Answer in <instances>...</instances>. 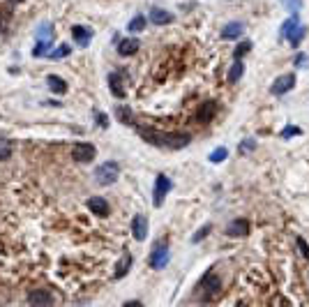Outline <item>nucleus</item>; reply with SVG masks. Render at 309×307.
<instances>
[{
	"mask_svg": "<svg viewBox=\"0 0 309 307\" xmlns=\"http://www.w3.org/2000/svg\"><path fill=\"white\" fill-rule=\"evenodd\" d=\"M254 146H256V143H254L252 139H247L245 143H240V155H245L247 150H254Z\"/></svg>",
	"mask_w": 309,
	"mask_h": 307,
	"instance_id": "nucleus-36",
	"label": "nucleus"
},
{
	"mask_svg": "<svg viewBox=\"0 0 309 307\" xmlns=\"http://www.w3.org/2000/svg\"><path fill=\"white\" fill-rule=\"evenodd\" d=\"M28 303H30V305H35V307L51 305L53 296L49 293V291H44V289H35V291H30V293H28Z\"/></svg>",
	"mask_w": 309,
	"mask_h": 307,
	"instance_id": "nucleus-13",
	"label": "nucleus"
},
{
	"mask_svg": "<svg viewBox=\"0 0 309 307\" xmlns=\"http://www.w3.org/2000/svg\"><path fill=\"white\" fill-rule=\"evenodd\" d=\"M284 5H286V7L291 9L293 14H298V12H300L302 9V0H282Z\"/></svg>",
	"mask_w": 309,
	"mask_h": 307,
	"instance_id": "nucleus-31",
	"label": "nucleus"
},
{
	"mask_svg": "<svg viewBox=\"0 0 309 307\" xmlns=\"http://www.w3.org/2000/svg\"><path fill=\"white\" fill-rule=\"evenodd\" d=\"M70 53H72V49H70V46H67V44H60V46H58L55 51H51V53H49V56H51L53 60H60V58H67Z\"/></svg>",
	"mask_w": 309,
	"mask_h": 307,
	"instance_id": "nucleus-26",
	"label": "nucleus"
},
{
	"mask_svg": "<svg viewBox=\"0 0 309 307\" xmlns=\"http://www.w3.org/2000/svg\"><path fill=\"white\" fill-rule=\"evenodd\" d=\"M305 62H307V56H305V53H298V56H295V65H305Z\"/></svg>",
	"mask_w": 309,
	"mask_h": 307,
	"instance_id": "nucleus-37",
	"label": "nucleus"
},
{
	"mask_svg": "<svg viewBox=\"0 0 309 307\" xmlns=\"http://www.w3.org/2000/svg\"><path fill=\"white\" fill-rule=\"evenodd\" d=\"M136 51H139V39H134V37H129V39H120V44H118V53L125 56V58L134 56Z\"/></svg>",
	"mask_w": 309,
	"mask_h": 307,
	"instance_id": "nucleus-15",
	"label": "nucleus"
},
{
	"mask_svg": "<svg viewBox=\"0 0 309 307\" xmlns=\"http://www.w3.org/2000/svg\"><path fill=\"white\" fill-rule=\"evenodd\" d=\"M247 233H249V222L245 217L233 219L229 227H226V236H231V238H240V236H247Z\"/></svg>",
	"mask_w": 309,
	"mask_h": 307,
	"instance_id": "nucleus-10",
	"label": "nucleus"
},
{
	"mask_svg": "<svg viewBox=\"0 0 309 307\" xmlns=\"http://www.w3.org/2000/svg\"><path fill=\"white\" fill-rule=\"evenodd\" d=\"M168 261V243L166 240H159L152 245V254H150V266L155 270H162Z\"/></svg>",
	"mask_w": 309,
	"mask_h": 307,
	"instance_id": "nucleus-4",
	"label": "nucleus"
},
{
	"mask_svg": "<svg viewBox=\"0 0 309 307\" xmlns=\"http://www.w3.org/2000/svg\"><path fill=\"white\" fill-rule=\"evenodd\" d=\"M249 49H252V42H240L238 46H236V51H233V58H236V60H242V56H245V53H249Z\"/></svg>",
	"mask_w": 309,
	"mask_h": 307,
	"instance_id": "nucleus-27",
	"label": "nucleus"
},
{
	"mask_svg": "<svg viewBox=\"0 0 309 307\" xmlns=\"http://www.w3.org/2000/svg\"><path fill=\"white\" fill-rule=\"evenodd\" d=\"M132 236L136 240H145V236H148V219L141 212L134 215V219H132Z\"/></svg>",
	"mask_w": 309,
	"mask_h": 307,
	"instance_id": "nucleus-9",
	"label": "nucleus"
},
{
	"mask_svg": "<svg viewBox=\"0 0 309 307\" xmlns=\"http://www.w3.org/2000/svg\"><path fill=\"white\" fill-rule=\"evenodd\" d=\"M305 35H307V28L298 23V26H295V30H293L291 35H289V42H291L293 46H298V44H300V39H302Z\"/></svg>",
	"mask_w": 309,
	"mask_h": 307,
	"instance_id": "nucleus-24",
	"label": "nucleus"
},
{
	"mask_svg": "<svg viewBox=\"0 0 309 307\" xmlns=\"http://www.w3.org/2000/svg\"><path fill=\"white\" fill-rule=\"evenodd\" d=\"M199 289H203V296H201V300L203 303H208V300H212L217 293H219L221 289V282L217 275H205V280L199 284Z\"/></svg>",
	"mask_w": 309,
	"mask_h": 307,
	"instance_id": "nucleus-5",
	"label": "nucleus"
},
{
	"mask_svg": "<svg viewBox=\"0 0 309 307\" xmlns=\"http://www.w3.org/2000/svg\"><path fill=\"white\" fill-rule=\"evenodd\" d=\"M9 2H12V5H18V2H23V0H9Z\"/></svg>",
	"mask_w": 309,
	"mask_h": 307,
	"instance_id": "nucleus-38",
	"label": "nucleus"
},
{
	"mask_svg": "<svg viewBox=\"0 0 309 307\" xmlns=\"http://www.w3.org/2000/svg\"><path fill=\"white\" fill-rule=\"evenodd\" d=\"M95 120H97V125L102 127V130L109 127V115H106V114H97V115H95Z\"/></svg>",
	"mask_w": 309,
	"mask_h": 307,
	"instance_id": "nucleus-33",
	"label": "nucleus"
},
{
	"mask_svg": "<svg viewBox=\"0 0 309 307\" xmlns=\"http://www.w3.org/2000/svg\"><path fill=\"white\" fill-rule=\"evenodd\" d=\"M115 115H118V120L125 125H134V114H132V109L127 104H118L115 106Z\"/></svg>",
	"mask_w": 309,
	"mask_h": 307,
	"instance_id": "nucleus-18",
	"label": "nucleus"
},
{
	"mask_svg": "<svg viewBox=\"0 0 309 307\" xmlns=\"http://www.w3.org/2000/svg\"><path fill=\"white\" fill-rule=\"evenodd\" d=\"M242 35V23L240 21H233V23H229V26H224V30H221V37L224 39H236V37Z\"/></svg>",
	"mask_w": 309,
	"mask_h": 307,
	"instance_id": "nucleus-19",
	"label": "nucleus"
},
{
	"mask_svg": "<svg viewBox=\"0 0 309 307\" xmlns=\"http://www.w3.org/2000/svg\"><path fill=\"white\" fill-rule=\"evenodd\" d=\"M210 231H212V224H203V227H201V229H199V231L194 233V236H192V243H201V240H203V238L208 236Z\"/></svg>",
	"mask_w": 309,
	"mask_h": 307,
	"instance_id": "nucleus-29",
	"label": "nucleus"
},
{
	"mask_svg": "<svg viewBox=\"0 0 309 307\" xmlns=\"http://www.w3.org/2000/svg\"><path fill=\"white\" fill-rule=\"evenodd\" d=\"M150 21L155 23V26H166V23L173 21V14L166 12V9H152V12H150Z\"/></svg>",
	"mask_w": 309,
	"mask_h": 307,
	"instance_id": "nucleus-17",
	"label": "nucleus"
},
{
	"mask_svg": "<svg viewBox=\"0 0 309 307\" xmlns=\"http://www.w3.org/2000/svg\"><path fill=\"white\" fill-rule=\"evenodd\" d=\"M295 26H298V14H293L291 19H286L282 23V37H289L295 30Z\"/></svg>",
	"mask_w": 309,
	"mask_h": 307,
	"instance_id": "nucleus-23",
	"label": "nucleus"
},
{
	"mask_svg": "<svg viewBox=\"0 0 309 307\" xmlns=\"http://www.w3.org/2000/svg\"><path fill=\"white\" fill-rule=\"evenodd\" d=\"M293 86H295V74H284V77H277V79L273 81L270 93H273V95H284V93L293 90Z\"/></svg>",
	"mask_w": 309,
	"mask_h": 307,
	"instance_id": "nucleus-8",
	"label": "nucleus"
},
{
	"mask_svg": "<svg viewBox=\"0 0 309 307\" xmlns=\"http://www.w3.org/2000/svg\"><path fill=\"white\" fill-rule=\"evenodd\" d=\"M88 208L95 212V215H99V217H106V215L111 212L109 203H106L102 196H90V199H88Z\"/></svg>",
	"mask_w": 309,
	"mask_h": 307,
	"instance_id": "nucleus-14",
	"label": "nucleus"
},
{
	"mask_svg": "<svg viewBox=\"0 0 309 307\" xmlns=\"http://www.w3.org/2000/svg\"><path fill=\"white\" fill-rule=\"evenodd\" d=\"M226 157H229V150H226V148H217L215 153H210V162H215V164L224 162Z\"/></svg>",
	"mask_w": 309,
	"mask_h": 307,
	"instance_id": "nucleus-30",
	"label": "nucleus"
},
{
	"mask_svg": "<svg viewBox=\"0 0 309 307\" xmlns=\"http://www.w3.org/2000/svg\"><path fill=\"white\" fill-rule=\"evenodd\" d=\"M51 46H53V26L46 23V26H42L39 33H37V46L33 49V56H35V58H42V56L49 53Z\"/></svg>",
	"mask_w": 309,
	"mask_h": 307,
	"instance_id": "nucleus-3",
	"label": "nucleus"
},
{
	"mask_svg": "<svg viewBox=\"0 0 309 307\" xmlns=\"http://www.w3.org/2000/svg\"><path fill=\"white\" fill-rule=\"evenodd\" d=\"M9 17H12V14H9V9L0 7V33H2V28H5V21H9Z\"/></svg>",
	"mask_w": 309,
	"mask_h": 307,
	"instance_id": "nucleus-35",
	"label": "nucleus"
},
{
	"mask_svg": "<svg viewBox=\"0 0 309 307\" xmlns=\"http://www.w3.org/2000/svg\"><path fill=\"white\" fill-rule=\"evenodd\" d=\"M145 28V17H141V14H136V17L129 21V26H127V30L129 33H139V30H143Z\"/></svg>",
	"mask_w": 309,
	"mask_h": 307,
	"instance_id": "nucleus-25",
	"label": "nucleus"
},
{
	"mask_svg": "<svg viewBox=\"0 0 309 307\" xmlns=\"http://www.w3.org/2000/svg\"><path fill=\"white\" fill-rule=\"evenodd\" d=\"M217 114V102H203V104H199V111H196V120L199 123H210L212 118Z\"/></svg>",
	"mask_w": 309,
	"mask_h": 307,
	"instance_id": "nucleus-11",
	"label": "nucleus"
},
{
	"mask_svg": "<svg viewBox=\"0 0 309 307\" xmlns=\"http://www.w3.org/2000/svg\"><path fill=\"white\" fill-rule=\"evenodd\" d=\"M298 247H300V252L302 256L309 261V245H307V240H302V238H298Z\"/></svg>",
	"mask_w": 309,
	"mask_h": 307,
	"instance_id": "nucleus-34",
	"label": "nucleus"
},
{
	"mask_svg": "<svg viewBox=\"0 0 309 307\" xmlns=\"http://www.w3.org/2000/svg\"><path fill=\"white\" fill-rule=\"evenodd\" d=\"M136 132L148 143L162 146V148L180 150V148H187L192 143V134H187V132H159V130H148V127H136Z\"/></svg>",
	"mask_w": 309,
	"mask_h": 307,
	"instance_id": "nucleus-1",
	"label": "nucleus"
},
{
	"mask_svg": "<svg viewBox=\"0 0 309 307\" xmlns=\"http://www.w3.org/2000/svg\"><path fill=\"white\" fill-rule=\"evenodd\" d=\"M109 86H111V93H113L115 97H120L123 99L125 97V88H123V79L118 77V74H109Z\"/></svg>",
	"mask_w": 309,
	"mask_h": 307,
	"instance_id": "nucleus-21",
	"label": "nucleus"
},
{
	"mask_svg": "<svg viewBox=\"0 0 309 307\" xmlns=\"http://www.w3.org/2000/svg\"><path fill=\"white\" fill-rule=\"evenodd\" d=\"M118 175H120V167L113 159H109V162H104V164H99L95 169V180L99 185H113L118 180Z\"/></svg>",
	"mask_w": 309,
	"mask_h": 307,
	"instance_id": "nucleus-2",
	"label": "nucleus"
},
{
	"mask_svg": "<svg viewBox=\"0 0 309 307\" xmlns=\"http://www.w3.org/2000/svg\"><path fill=\"white\" fill-rule=\"evenodd\" d=\"M129 268H132V254H129V252H125L123 259H120V261H118V266H115L113 277H115V280H120V277H125V275L129 272Z\"/></svg>",
	"mask_w": 309,
	"mask_h": 307,
	"instance_id": "nucleus-16",
	"label": "nucleus"
},
{
	"mask_svg": "<svg viewBox=\"0 0 309 307\" xmlns=\"http://www.w3.org/2000/svg\"><path fill=\"white\" fill-rule=\"evenodd\" d=\"M171 190V180H168L164 173H159L155 178V194H152V203H155V208H159L162 203H164V196L168 194Z\"/></svg>",
	"mask_w": 309,
	"mask_h": 307,
	"instance_id": "nucleus-6",
	"label": "nucleus"
},
{
	"mask_svg": "<svg viewBox=\"0 0 309 307\" xmlns=\"http://www.w3.org/2000/svg\"><path fill=\"white\" fill-rule=\"evenodd\" d=\"M298 134H302L298 127H286V130L282 132V139H291V136H298Z\"/></svg>",
	"mask_w": 309,
	"mask_h": 307,
	"instance_id": "nucleus-32",
	"label": "nucleus"
},
{
	"mask_svg": "<svg viewBox=\"0 0 309 307\" xmlns=\"http://www.w3.org/2000/svg\"><path fill=\"white\" fill-rule=\"evenodd\" d=\"M95 146L92 143H76L74 148H72V159H76V162H83V164H88L95 159Z\"/></svg>",
	"mask_w": 309,
	"mask_h": 307,
	"instance_id": "nucleus-7",
	"label": "nucleus"
},
{
	"mask_svg": "<svg viewBox=\"0 0 309 307\" xmlns=\"http://www.w3.org/2000/svg\"><path fill=\"white\" fill-rule=\"evenodd\" d=\"M46 83H49V88H51V93H55V95H62V93H67V83H65L60 77H55V74L46 77Z\"/></svg>",
	"mask_w": 309,
	"mask_h": 307,
	"instance_id": "nucleus-20",
	"label": "nucleus"
},
{
	"mask_svg": "<svg viewBox=\"0 0 309 307\" xmlns=\"http://www.w3.org/2000/svg\"><path fill=\"white\" fill-rule=\"evenodd\" d=\"M72 37H74V42L79 44L81 49H86L90 44V39H92V30L86 26H74L72 28Z\"/></svg>",
	"mask_w": 309,
	"mask_h": 307,
	"instance_id": "nucleus-12",
	"label": "nucleus"
},
{
	"mask_svg": "<svg viewBox=\"0 0 309 307\" xmlns=\"http://www.w3.org/2000/svg\"><path fill=\"white\" fill-rule=\"evenodd\" d=\"M242 72H245V67H242V62L236 60L233 65H231V70H229V83H236V81L242 77Z\"/></svg>",
	"mask_w": 309,
	"mask_h": 307,
	"instance_id": "nucleus-22",
	"label": "nucleus"
},
{
	"mask_svg": "<svg viewBox=\"0 0 309 307\" xmlns=\"http://www.w3.org/2000/svg\"><path fill=\"white\" fill-rule=\"evenodd\" d=\"M9 155H12V141L0 139V162H5Z\"/></svg>",
	"mask_w": 309,
	"mask_h": 307,
	"instance_id": "nucleus-28",
	"label": "nucleus"
}]
</instances>
